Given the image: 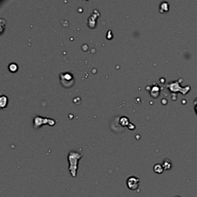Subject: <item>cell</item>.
Wrapping results in <instances>:
<instances>
[{
  "label": "cell",
  "instance_id": "1",
  "mask_svg": "<svg viewBox=\"0 0 197 197\" xmlns=\"http://www.w3.org/2000/svg\"><path fill=\"white\" fill-rule=\"evenodd\" d=\"M82 154L79 153V152H75V151H71V152H69V153L68 159L70 165L69 169L73 177H75V174H76L78 162V160L82 158Z\"/></svg>",
  "mask_w": 197,
  "mask_h": 197
},
{
  "label": "cell",
  "instance_id": "2",
  "mask_svg": "<svg viewBox=\"0 0 197 197\" xmlns=\"http://www.w3.org/2000/svg\"><path fill=\"white\" fill-rule=\"evenodd\" d=\"M34 127L36 129V128H39L42 125H45V124H49V125H51V126H53L55 125L56 122H55L53 119H49V118H43L42 116H35L34 118Z\"/></svg>",
  "mask_w": 197,
  "mask_h": 197
},
{
  "label": "cell",
  "instance_id": "3",
  "mask_svg": "<svg viewBox=\"0 0 197 197\" xmlns=\"http://www.w3.org/2000/svg\"><path fill=\"white\" fill-rule=\"evenodd\" d=\"M60 79H61V83L65 87H71L74 84V77L69 72L61 73Z\"/></svg>",
  "mask_w": 197,
  "mask_h": 197
},
{
  "label": "cell",
  "instance_id": "4",
  "mask_svg": "<svg viewBox=\"0 0 197 197\" xmlns=\"http://www.w3.org/2000/svg\"><path fill=\"white\" fill-rule=\"evenodd\" d=\"M126 184H127L128 188L132 190H135L139 187V185H140V180H139L137 177L131 176V177H129L127 180Z\"/></svg>",
  "mask_w": 197,
  "mask_h": 197
},
{
  "label": "cell",
  "instance_id": "5",
  "mask_svg": "<svg viewBox=\"0 0 197 197\" xmlns=\"http://www.w3.org/2000/svg\"><path fill=\"white\" fill-rule=\"evenodd\" d=\"M8 104V97L6 96H1L0 97V106L2 109H5V107L7 106Z\"/></svg>",
  "mask_w": 197,
  "mask_h": 197
},
{
  "label": "cell",
  "instance_id": "6",
  "mask_svg": "<svg viewBox=\"0 0 197 197\" xmlns=\"http://www.w3.org/2000/svg\"><path fill=\"white\" fill-rule=\"evenodd\" d=\"M153 170L155 173H158V174H161V173H163L164 168H163V166H162V165H161V164H159V163H157V164H155V166H154Z\"/></svg>",
  "mask_w": 197,
  "mask_h": 197
},
{
  "label": "cell",
  "instance_id": "7",
  "mask_svg": "<svg viewBox=\"0 0 197 197\" xmlns=\"http://www.w3.org/2000/svg\"><path fill=\"white\" fill-rule=\"evenodd\" d=\"M169 4L166 2H163L160 4V6H159V11H160L162 13H164V12H168L169 10Z\"/></svg>",
  "mask_w": 197,
  "mask_h": 197
},
{
  "label": "cell",
  "instance_id": "8",
  "mask_svg": "<svg viewBox=\"0 0 197 197\" xmlns=\"http://www.w3.org/2000/svg\"><path fill=\"white\" fill-rule=\"evenodd\" d=\"M162 166H163L164 169H166V170H169V169H171L172 167V163L171 161L169 159H165L162 162Z\"/></svg>",
  "mask_w": 197,
  "mask_h": 197
},
{
  "label": "cell",
  "instance_id": "9",
  "mask_svg": "<svg viewBox=\"0 0 197 197\" xmlns=\"http://www.w3.org/2000/svg\"><path fill=\"white\" fill-rule=\"evenodd\" d=\"M18 69H19V67H18V66L16 63H11L9 66V71L12 72H16L18 70Z\"/></svg>",
  "mask_w": 197,
  "mask_h": 197
},
{
  "label": "cell",
  "instance_id": "10",
  "mask_svg": "<svg viewBox=\"0 0 197 197\" xmlns=\"http://www.w3.org/2000/svg\"><path fill=\"white\" fill-rule=\"evenodd\" d=\"M122 122H124L123 126H127V125H129V120H128L127 118H126V117H125V116L122 117V118H121V119H120V123H121V125H122Z\"/></svg>",
  "mask_w": 197,
  "mask_h": 197
},
{
  "label": "cell",
  "instance_id": "11",
  "mask_svg": "<svg viewBox=\"0 0 197 197\" xmlns=\"http://www.w3.org/2000/svg\"><path fill=\"white\" fill-rule=\"evenodd\" d=\"M195 112H196V113H197V105H196V106H195Z\"/></svg>",
  "mask_w": 197,
  "mask_h": 197
}]
</instances>
